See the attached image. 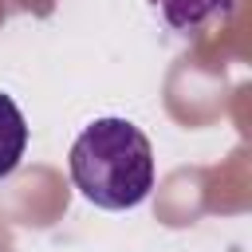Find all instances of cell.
<instances>
[{
  "mask_svg": "<svg viewBox=\"0 0 252 252\" xmlns=\"http://www.w3.org/2000/svg\"><path fill=\"white\" fill-rule=\"evenodd\" d=\"M75 189L106 213L138 209L154 189V146L130 118H94L67 154Z\"/></svg>",
  "mask_w": 252,
  "mask_h": 252,
  "instance_id": "6da1fadb",
  "label": "cell"
},
{
  "mask_svg": "<svg viewBox=\"0 0 252 252\" xmlns=\"http://www.w3.org/2000/svg\"><path fill=\"white\" fill-rule=\"evenodd\" d=\"M232 4L236 0H150V8L161 16V24L169 32H181V35L205 28L213 16L232 12Z\"/></svg>",
  "mask_w": 252,
  "mask_h": 252,
  "instance_id": "7a4b0ae2",
  "label": "cell"
},
{
  "mask_svg": "<svg viewBox=\"0 0 252 252\" xmlns=\"http://www.w3.org/2000/svg\"><path fill=\"white\" fill-rule=\"evenodd\" d=\"M24 150H28V122L20 106L8 94H0V181L16 173V165L24 161Z\"/></svg>",
  "mask_w": 252,
  "mask_h": 252,
  "instance_id": "3957f363",
  "label": "cell"
}]
</instances>
